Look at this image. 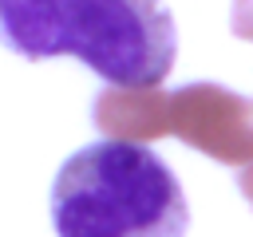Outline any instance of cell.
Wrapping results in <instances>:
<instances>
[{
  "label": "cell",
  "instance_id": "5",
  "mask_svg": "<svg viewBox=\"0 0 253 237\" xmlns=\"http://www.w3.org/2000/svg\"><path fill=\"white\" fill-rule=\"evenodd\" d=\"M229 28H233L237 40H253V0H233Z\"/></svg>",
  "mask_w": 253,
  "mask_h": 237
},
{
  "label": "cell",
  "instance_id": "3",
  "mask_svg": "<svg viewBox=\"0 0 253 237\" xmlns=\"http://www.w3.org/2000/svg\"><path fill=\"white\" fill-rule=\"evenodd\" d=\"M170 134L225 166H253V99L217 83L170 91Z\"/></svg>",
  "mask_w": 253,
  "mask_h": 237
},
{
  "label": "cell",
  "instance_id": "1",
  "mask_svg": "<svg viewBox=\"0 0 253 237\" xmlns=\"http://www.w3.org/2000/svg\"><path fill=\"white\" fill-rule=\"evenodd\" d=\"M0 28L24 59L75 55L111 87H158L178 55L162 0H0Z\"/></svg>",
  "mask_w": 253,
  "mask_h": 237
},
{
  "label": "cell",
  "instance_id": "6",
  "mask_svg": "<svg viewBox=\"0 0 253 237\" xmlns=\"http://www.w3.org/2000/svg\"><path fill=\"white\" fill-rule=\"evenodd\" d=\"M237 186H241V194H245V201L253 205V166H245V170L237 174Z\"/></svg>",
  "mask_w": 253,
  "mask_h": 237
},
{
  "label": "cell",
  "instance_id": "4",
  "mask_svg": "<svg viewBox=\"0 0 253 237\" xmlns=\"http://www.w3.org/2000/svg\"><path fill=\"white\" fill-rule=\"evenodd\" d=\"M95 126L111 142H150L170 134V91L162 87H107L91 111Z\"/></svg>",
  "mask_w": 253,
  "mask_h": 237
},
{
  "label": "cell",
  "instance_id": "2",
  "mask_svg": "<svg viewBox=\"0 0 253 237\" xmlns=\"http://www.w3.org/2000/svg\"><path fill=\"white\" fill-rule=\"evenodd\" d=\"M51 225L59 237H186L190 205L154 150L107 138L59 166Z\"/></svg>",
  "mask_w": 253,
  "mask_h": 237
}]
</instances>
